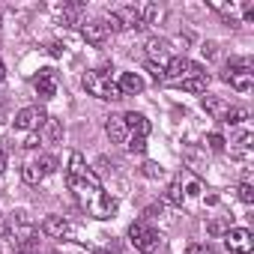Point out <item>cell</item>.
I'll use <instances>...</instances> for the list:
<instances>
[{
	"label": "cell",
	"mask_w": 254,
	"mask_h": 254,
	"mask_svg": "<svg viewBox=\"0 0 254 254\" xmlns=\"http://www.w3.org/2000/svg\"><path fill=\"white\" fill-rule=\"evenodd\" d=\"M84 90H87L90 96H96V99H105V102H117V99H123L117 81H111V75L102 72V69H90V72L84 75Z\"/></svg>",
	"instance_id": "obj_1"
},
{
	"label": "cell",
	"mask_w": 254,
	"mask_h": 254,
	"mask_svg": "<svg viewBox=\"0 0 254 254\" xmlns=\"http://www.w3.org/2000/svg\"><path fill=\"white\" fill-rule=\"evenodd\" d=\"M233 90H239V93H248L251 90V84H254V72H251V60H239V63H230L227 69H224V75H221Z\"/></svg>",
	"instance_id": "obj_2"
},
{
	"label": "cell",
	"mask_w": 254,
	"mask_h": 254,
	"mask_svg": "<svg viewBox=\"0 0 254 254\" xmlns=\"http://www.w3.org/2000/svg\"><path fill=\"white\" fill-rule=\"evenodd\" d=\"M108 18L117 24V33H120V30H144V27H147L144 18H141V9H138V6H129V3L114 6Z\"/></svg>",
	"instance_id": "obj_3"
},
{
	"label": "cell",
	"mask_w": 254,
	"mask_h": 254,
	"mask_svg": "<svg viewBox=\"0 0 254 254\" xmlns=\"http://www.w3.org/2000/svg\"><path fill=\"white\" fill-rule=\"evenodd\" d=\"M129 242H132L141 254H150V251L159 248V230H153V227L144 224V221H135V224L129 227Z\"/></svg>",
	"instance_id": "obj_4"
},
{
	"label": "cell",
	"mask_w": 254,
	"mask_h": 254,
	"mask_svg": "<svg viewBox=\"0 0 254 254\" xmlns=\"http://www.w3.org/2000/svg\"><path fill=\"white\" fill-rule=\"evenodd\" d=\"M191 75H206L197 63H191L189 57H171L168 63H165V81H186V78H191Z\"/></svg>",
	"instance_id": "obj_5"
},
{
	"label": "cell",
	"mask_w": 254,
	"mask_h": 254,
	"mask_svg": "<svg viewBox=\"0 0 254 254\" xmlns=\"http://www.w3.org/2000/svg\"><path fill=\"white\" fill-rule=\"evenodd\" d=\"M224 245H227L233 254H251L254 236H251V230H245V227H230V230L224 233Z\"/></svg>",
	"instance_id": "obj_6"
},
{
	"label": "cell",
	"mask_w": 254,
	"mask_h": 254,
	"mask_svg": "<svg viewBox=\"0 0 254 254\" xmlns=\"http://www.w3.org/2000/svg\"><path fill=\"white\" fill-rule=\"evenodd\" d=\"M45 120H48V114H45L42 108L30 105V108H21V111L15 114V129H21V132H33V129H39Z\"/></svg>",
	"instance_id": "obj_7"
},
{
	"label": "cell",
	"mask_w": 254,
	"mask_h": 254,
	"mask_svg": "<svg viewBox=\"0 0 254 254\" xmlns=\"http://www.w3.org/2000/svg\"><path fill=\"white\" fill-rule=\"evenodd\" d=\"M90 168L84 165V156L81 153H72L69 156V168H66V183H69L72 191H81V183H84V174Z\"/></svg>",
	"instance_id": "obj_8"
},
{
	"label": "cell",
	"mask_w": 254,
	"mask_h": 254,
	"mask_svg": "<svg viewBox=\"0 0 254 254\" xmlns=\"http://www.w3.org/2000/svg\"><path fill=\"white\" fill-rule=\"evenodd\" d=\"M147 57H150V63H159V66H165L168 60H171V42L168 39H162V36H153V39H147Z\"/></svg>",
	"instance_id": "obj_9"
},
{
	"label": "cell",
	"mask_w": 254,
	"mask_h": 254,
	"mask_svg": "<svg viewBox=\"0 0 254 254\" xmlns=\"http://www.w3.org/2000/svg\"><path fill=\"white\" fill-rule=\"evenodd\" d=\"M33 87H36V93H39L42 99L57 96V72H54V69H42V72L33 78Z\"/></svg>",
	"instance_id": "obj_10"
},
{
	"label": "cell",
	"mask_w": 254,
	"mask_h": 254,
	"mask_svg": "<svg viewBox=\"0 0 254 254\" xmlns=\"http://www.w3.org/2000/svg\"><path fill=\"white\" fill-rule=\"evenodd\" d=\"M42 233H45L48 239H66V236L72 233V227H69V221H66L63 215H48V218L42 221Z\"/></svg>",
	"instance_id": "obj_11"
},
{
	"label": "cell",
	"mask_w": 254,
	"mask_h": 254,
	"mask_svg": "<svg viewBox=\"0 0 254 254\" xmlns=\"http://www.w3.org/2000/svg\"><path fill=\"white\" fill-rule=\"evenodd\" d=\"M117 87L123 96H138V93H144V78L138 72H123L117 78Z\"/></svg>",
	"instance_id": "obj_12"
},
{
	"label": "cell",
	"mask_w": 254,
	"mask_h": 254,
	"mask_svg": "<svg viewBox=\"0 0 254 254\" xmlns=\"http://www.w3.org/2000/svg\"><path fill=\"white\" fill-rule=\"evenodd\" d=\"M63 138V123L57 117H48L42 126H39V141L42 144H57Z\"/></svg>",
	"instance_id": "obj_13"
},
{
	"label": "cell",
	"mask_w": 254,
	"mask_h": 254,
	"mask_svg": "<svg viewBox=\"0 0 254 254\" xmlns=\"http://www.w3.org/2000/svg\"><path fill=\"white\" fill-rule=\"evenodd\" d=\"M123 123H126V129H129L132 135H138V138H147L150 135V129H153V126H150V120L144 117V114H126L123 117Z\"/></svg>",
	"instance_id": "obj_14"
},
{
	"label": "cell",
	"mask_w": 254,
	"mask_h": 254,
	"mask_svg": "<svg viewBox=\"0 0 254 254\" xmlns=\"http://www.w3.org/2000/svg\"><path fill=\"white\" fill-rule=\"evenodd\" d=\"M81 36H84L90 45H105L108 27H105V21H87V24L81 27Z\"/></svg>",
	"instance_id": "obj_15"
},
{
	"label": "cell",
	"mask_w": 254,
	"mask_h": 254,
	"mask_svg": "<svg viewBox=\"0 0 254 254\" xmlns=\"http://www.w3.org/2000/svg\"><path fill=\"white\" fill-rule=\"evenodd\" d=\"M105 132H108V138H111L114 144H126V138H129V129H126L123 117H108Z\"/></svg>",
	"instance_id": "obj_16"
},
{
	"label": "cell",
	"mask_w": 254,
	"mask_h": 254,
	"mask_svg": "<svg viewBox=\"0 0 254 254\" xmlns=\"http://www.w3.org/2000/svg\"><path fill=\"white\" fill-rule=\"evenodd\" d=\"M200 105H203V111H206L212 120H224V117H227V108H230V105H227L224 99H218V96H203Z\"/></svg>",
	"instance_id": "obj_17"
},
{
	"label": "cell",
	"mask_w": 254,
	"mask_h": 254,
	"mask_svg": "<svg viewBox=\"0 0 254 254\" xmlns=\"http://www.w3.org/2000/svg\"><path fill=\"white\" fill-rule=\"evenodd\" d=\"M117 197H111V194H99V203L93 206V215L96 218H114L117 215Z\"/></svg>",
	"instance_id": "obj_18"
},
{
	"label": "cell",
	"mask_w": 254,
	"mask_h": 254,
	"mask_svg": "<svg viewBox=\"0 0 254 254\" xmlns=\"http://www.w3.org/2000/svg\"><path fill=\"white\" fill-rule=\"evenodd\" d=\"M206 84H209L206 75H191V78L180 81V87H183L186 93H206Z\"/></svg>",
	"instance_id": "obj_19"
},
{
	"label": "cell",
	"mask_w": 254,
	"mask_h": 254,
	"mask_svg": "<svg viewBox=\"0 0 254 254\" xmlns=\"http://www.w3.org/2000/svg\"><path fill=\"white\" fill-rule=\"evenodd\" d=\"M21 180H24L27 186H39V183L45 180V174L36 168V162H30V165H24V168H21Z\"/></svg>",
	"instance_id": "obj_20"
},
{
	"label": "cell",
	"mask_w": 254,
	"mask_h": 254,
	"mask_svg": "<svg viewBox=\"0 0 254 254\" xmlns=\"http://www.w3.org/2000/svg\"><path fill=\"white\" fill-rule=\"evenodd\" d=\"M183 197H186V191H183L180 183H171V186L165 189V203H171V206H183Z\"/></svg>",
	"instance_id": "obj_21"
},
{
	"label": "cell",
	"mask_w": 254,
	"mask_h": 254,
	"mask_svg": "<svg viewBox=\"0 0 254 254\" xmlns=\"http://www.w3.org/2000/svg\"><path fill=\"white\" fill-rule=\"evenodd\" d=\"M141 18H144V24H156V21L162 18V6H156V3H144V6H141Z\"/></svg>",
	"instance_id": "obj_22"
},
{
	"label": "cell",
	"mask_w": 254,
	"mask_h": 254,
	"mask_svg": "<svg viewBox=\"0 0 254 254\" xmlns=\"http://www.w3.org/2000/svg\"><path fill=\"white\" fill-rule=\"evenodd\" d=\"M126 150H129V153H138V156H144V153H147V138H138V135L126 138Z\"/></svg>",
	"instance_id": "obj_23"
},
{
	"label": "cell",
	"mask_w": 254,
	"mask_h": 254,
	"mask_svg": "<svg viewBox=\"0 0 254 254\" xmlns=\"http://www.w3.org/2000/svg\"><path fill=\"white\" fill-rule=\"evenodd\" d=\"M236 197H239L242 203H254V186H251V183H239V186H236Z\"/></svg>",
	"instance_id": "obj_24"
},
{
	"label": "cell",
	"mask_w": 254,
	"mask_h": 254,
	"mask_svg": "<svg viewBox=\"0 0 254 254\" xmlns=\"http://www.w3.org/2000/svg\"><path fill=\"white\" fill-rule=\"evenodd\" d=\"M206 230H209V236H224V233L230 230V224H227L224 218H212V221L206 224Z\"/></svg>",
	"instance_id": "obj_25"
},
{
	"label": "cell",
	"mask_w": 254,
	"mask_h": 254,
	"mask_svg": "<svg viewBox=\"0 0 254 254\" xmlns=\"http://www.w3.org/2000/svg\"><path fill=\"white\" fill-rule=\"evenodd\" d=\"M245 117H248V111H245V108H227V117H224V123H230V126H239Z\"/></svg>",
	"instance_id": "obj_26"
},
{
	"label": "cell",
	"mask_w": 254,
	"mask_h": 254,
	"mask_svg": "<svg viewBox=\"0 0 254 254\" xmlns=\"http://www.w3.org/2000/svg\"><path fill=\"white\" fill-rule=\"evenodd\" d=\"M36 168H39V171L48 177V174H54V171H57V159H54V156H39Z\"/></svg>",
	"instance_id": "obj_27"
},
{
	"label": "cell",
	"mask_w": 254,
	"mask_h": 254,
	"mask_svg": "<svg viewBox=\"0 0 254 254\" xmlns=\"http://www.w3.org/2000/svg\"><path fill=\"white\" fill-rule=\"evenodd\" d=\"M141 174H144L147 180H159V177L165 174V168H162V165H156V162H144V168H141Z\"/></svg>",
	"instance_id": "obj_28"
},
{
	"label": "cell",
	"mask_w": 254,
	"mask_h": 254,
	"mask_svg": "<svg viewBox=\"0 0 254 254\" xmlns=\"http://www.w3.org/2000/svg\"><path fill=\"white\" fill-rule=\"evenodd\" d=\"M206 144H209V150H212V153H224V147H227V141H224L218 132H212V135L206 138Z\"/></svg>",
	"instance_id": "obj_29"
},
{
	"label": "cell",
	"mask_w": 254,
	"mask_h": 254,
	"mask_svg": "<svg viewBox=\"0 0 254 254\" xmlns=\"http://www.w3.org/2000/svg\"><path fill=\"white\" fill-rule=\"evenodd\" d=\"M186 254H218V251H215L212 245H200V242H197V245H189Z\"/></svg>",
	"instance_id": "obj_30"
},
{
	"label": "cell",
	"mask_w": 254,
	"mask_h": 254,
	"mask_svg": "<svg viewBox=\"0 0 254 254\" xmlns=\"http://www.w3.org/2000/svg\"><path fill=\"white\" fill-rule=\"evenodd\" d=\"M147 72H150L156 81H165V66H159V63H147Z\"/></svg>",
	"instance_id": "obj_31"
},
{
	"label": "cell",
	"mask_w": 254,
	"mask_h": 254,
	"mask_svg": "<svg viewBox=\"0 0 254 254\" xmlns=\"http://www.w3.org/2000/svg\"><path fill=\"white\" fill-rule=\"evenodd\" d=\"M209 6H212L215 12H224V15H230V9H233L230 3H224V0H209Z\"/></svg>",
	"instance_id": "obj_32"
},
{
	"label": "cell",
	"mask_w": 254,
	"mask_h": 254,
	"mask_svg": "<svg viewBox=\"0 0 254 254\" xmlns=\"http://www.w3.org/2000/svg\"><path fill=\"white\" fill-rule=\"evenodd\" d=\"M39 144H42V141H39V135H36V132H33V135H27V141H24V147H27V150H36Z\"/></svg>",
	"instance_id": "obj_33"
},
{
	"label": "cell",
	"mask_w": 254,
	"mask_h": 254,
	"mask_svg": "<svg viewBox=\"0 0 254 254\" xmlns=\"http://www.w3.org/2000/svg\"><path fill=\"white\" fill-rule=\"evenodd\" d=\"M48 51H51V57H60V54H63V45H60V42H51Z\"/></svg>",
	"instance_id": "obj_34"
},
{
	"label": "cell",
	"mask_w": 254,
	"mask_h": 254,
	"mask_svg": "<svg viewBox=\"0 0 254 254\" xmlns=\"http://www.w3.org/2000/svg\"><path fill=\"white\" fill-rule=\"evenodd\" d=\"M215 48H218L215 42H206V45H203V54H206V57H215V54H218Z\"/></svg>",
	"instance_id": "obj_35"
},
{
	"label": "cell",
	"mask_w": 254,
	"mask_h": 254,
	"mask_svg": "<svg viewBox=\"0 0 254 254\" xmlns=\"http://www.w3.org/2000/svg\"><path fill=\"white\" fill-rule=\"evenodd\" d=\"M0 236H9V221L0 215Z\"/></svg>",
	"instance_id": "obj_36"
},
{
	"label": "cell",
	"mask_w": 254,
	"mask_h": 254,
	"mask_svg": "<svg viewBox=\"0 0 254 254\" xmlns=\"http://www.w3.org/2000/svg\"><path fill=\"white\" fill-rule=\"evenodd\" d=\"M3 171H6V153L0 150V174H3Z\"/></svg>",
	"instance_id": "obj_37"
},
{
	"label": "cell",
	"mask_w": 254,
	"mask_h": 254,
	"mask_svg": "<svg viewBox=\"0 0 254 254\" xmlns=\"http://www.w3.org/2000/svg\"><path fill=\"white\" fill-rule=\"evenodd\" d=\"M189 194H200V186L197 183H189Z\"/></svg>",
	"instance_id": "obj_38"
},
{
	"label": "cell",
	"mask_w": 254,
	"mask_h": 254,
	"mask_svg": "<svg viewBox=\"0 0 254 254\" xmlns=\"http://www.w3.org/2000/svg\"><path fill=\"white\" fill-rule=\"evenodd\" d=\"M3 78H6V66H3V60H0V84H3Z\"/></svg>",
	"instance_id": "obj_39"
},
{
	"label": "cell",
	"mask_w": 254,
	"mask_h": 254,
	"mask_svg": "<svg viewBox=\"0 0 254 254\" xmlns=\"http://www.w3.org/2000/svg\"><path fill=\"white\" fill-rule=\"evenodd\" d=\"M96 254H111V251H96Z\"/></svg>",
	"instance_id": "obj_40"
},
{
	"label": "cell",
	"mask_w": 254,
	"mask_h": 254,
	"mask_svg": "<svg viewBox=\"0 0 254 254\" xmlns=\"http://www.w3.org/2000/svg\"><path fill=\"white\" fill-rule=\"evenodd\" d=\"M51 254H60V251H51Z\"/></svg>",
	"instance_id": "obj_41"
},
{
	"label": "cell",
	"mask_w": 254,
	"mask_h": 254,
	"mask_svg": "<svg viewBox=\"0 0 254 254\" xmlns=\"http://www.w3.org/2000/svg\"><path fill=\"white\" fill-rule=\"evenodd\" d=\"M0 254H3V248H0Z\"/></svg>",
	"instance_id": "obj_42"
}]
</instances>
